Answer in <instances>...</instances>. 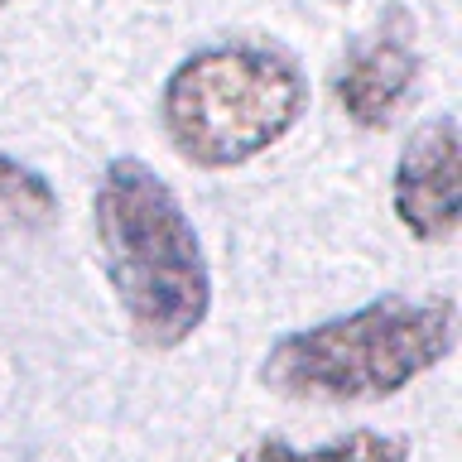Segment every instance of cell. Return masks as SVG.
<instances>
[{
  "mask_svg": "<svg viewBox=\"0 0 462 462\" xmlns=\"http://www.w3.org/2000/svg\"><path fill=\"white\" fill-rule=\"evenodd\" d=\"M92 212L106 280L135 337L154 352L188 342L212 309V274L173 188L144 159L121 154L101 169Z\"/></svg>",
  "mask_w": 462,
  "mask_h": 462,
  "instance_id": "1",
  "label": "cell"
},
{
  "mask_svg": "<svg viewBox=\"0 0 462 462\" xmlns=\"http://www.w3.org/2000/svg\"><path fill=\"white\" fill-rule=\"evenodd\" d=\"M453 299H375L346 318L280 337L260 366V381L303 404L385 400L439 366L453 352Z\"/></svg>",
  "mask_w": 462,
  "mask_h": 462,
  "instance_id": "2",
  "label": "cell"
},
{
  "mask_svg": "<svg viewBox=\"0 0 462 462\" xmlns=\"http://www.w3.org/2000/svg\"><path fill=\"white\" fill-rule=\"evenodd\" d=\"M309 111V78L280 43L231 39L188 53L169 72L159 116L188 164L236 169L280 144Z\"/></svg>",
  "mask_w": 462,
  "mask_h": 462,
  "instance_id": "3",
  "label": "cell"
},
{
  "mask_svg": "<svg viewBox=\"0 0 462 462\" xmlns=\"http://www.w3.org/2000/svg\"><path fill=\"white\" fill-rule=\"evenodd\" d=\"M395 212L400 222L424 241H443L457 231L462 217V150H457V121L419 125L400 150L395 164Z\"/></svg>",
  "mask_w": 462,
  "mask_h": 462,
  "instance_id": "4",
  "label": "cell"
},
{
  "mask_svg": "<svg viewBox=\"0 0 462 462\" xmlns=\"http://www.w3.org/2000/svg\"><path fill=\"white\" fill-rule=\"evenodd\" d=\"M419 78V53L404 29H381L342 63L337 72V106L346 121L381 130L390 116L404 106L410 87Z\"/></svg>",
  "mask_w": 462,
  "mask_h": 462,
  "instance_id": "5",
  "label": "cell"
},
{
  "mask_svg": "<svg viewBox=\"0 0 462 462\" xmlns=\"http://www.w3.org/2000/svg\"><path fill=\"white\" fill-rule=\"evenodd\" d=\"M58 217V193L39 169L24 159L0 154V236H24V231H43Z\"/></svg>",
  "mask_w": 462,
  "mask_h": 462,
  "instance_id": "6",
  "label": "cell"
},
{
  "mask_svg": "<svg viewBox=\"0 0 462 462\" xmlns=\"http://www.w3.org/2000/svg\"><path fill=\"white\" fill-rule=\"evenodd\" d=\"M410 443L400 433H375V429H352L342 439H328L318 448H289L280 439L251 448L236 462H404Z\"/></svg>",
  "mask_w": 462,
  "mask_h": 462,
  "instance_id": "7",
  "label": "cell"
},
{
  "mask_svg": "<svg viewBox=\"0 0 462 462\" xmlns=\"http://www.w3.org/2000/svg\"><path fill=\"white\" fill-rule=\"evenodd\" d=\"M5 5H10V0H0V10H5Z\"/></svg>",
  "mask_w": 462,
  "mask_h": 462,
  "instance_id": "8",
  "label": "cell"
}]
</instances>
